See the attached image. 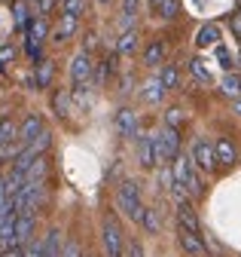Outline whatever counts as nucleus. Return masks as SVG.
I'll list each match as a JSON object with an SVG mask.
<instances>
[{"label":"nucleus","mask_w":241,"mask_h":257,"mask_svg":"<svg viewBox=\"0 0 241 257\" xmlns=\"http://www.w3.org/2000/svg\"><path fill=\"white\" fill-rule=\"evenodd\" d=\"M171 178H174V196L177 199H198L202 193H204V184L192 166V159H186L184 153H177L171 159Z\"/></svg>","instance_id":"obj_1"},{"label":"nucleus","mask_w":241,"mask_h":257,"mask_svg":"<svg viewBox=\"0 0 241 257\" xmlns=\"http://www.w3.org/2000/svg\"><path fill=\"white\" fill-rule=\"evenodd\" d=\"M116 208L122 211L126 217H132V220L140 217L144 202H140V187H138V181H122V184L116 187Z\"/></svg>","instance_id":"obj_2"},{"label":"nucleus","mask_w":241,"mask_h":257,"mask_svg":"<svg viewBox=\"0 0 241 257\" xmlns=\"http://www.w3.org/2000/svg\"><path fill=\"white\" fill-rule=\"evenodd\" d=\"M153 144H156V163L159 166H165V163H171V159L180 153V132L177 128H162V132H156L153 135Z\"/></svg>","instance_id":"obj_3"},{"label":"nucleus","mask_w":241,"mask_h":257,"mask_svg":"<svg viewBox=\"0 0 241 257\" xmlns=\"http://www.w3.org/2000/svg\"><path fill=\"white\" fill-rule=\"evenodd\" d=\"M92 71H95V64H92V52H76L74 58H70V83H74V89H80V86H86L88 83V77H92Z\"/></svg>","instance_id":"obj_4"},{"label":"nucleus","mask_w":241,"mask_h":257,"mask_svg":"<svg viewBox=\"0 0 241 257\" xmlns=\"http://www.w3.org/2000/svg\"><path fill=\"white\" fill-rule=\"evenodd\" d=\"M192 166L202 169V172H217V156H214V144L198 138L192 144Z\"/></svg>","instance_id":"obj_5"},{"label":"nucleus","mask_w":241,"mask_h":257,"mask_svg":"<svg viewBox=\"0 0 241 257\" xmlns=\"http://www.w3.org/2000/svg\"><path fill=\"white\" fill-rule=\"evenodd\" d=\"M101 239H104L107 257H122V230H119V223H116L113 217H104Z\"/></svg>","instance_id":"obj_6"},{"label":"nucleus","mask_w":241,"mask_h":257,"mask_svg":"<svg viewBox=\"0 0 241 257\" xmlns=\"http://www.w3.org/2000/svg\"><path fill=\"white\" fill-rule=\"evenodd\" d=\"M177 227H184L196 236H202V223H198V211L190 199H177Z\"/></svg>","instance_id":"obj_7"},{"label":"nucleus","mask_w":241,"mask_h":257,"mask_svg":"<svg viewBox=\"0 0 241 257\" xmlns=\"http://www.w3.org/2000/svg\"><path fill=\"white\" fill-rule=\"evenodd\" d=\"M43 132H46V125H43V116H40V113H28V116H24V122L18 125V141H22V147L34 144V141H37Z\"/></svg>","instance_id":"obj_8"},{"label":"nucleus","mask_w":241,"mask_h":257,"mask_svg":"<svg viewBox=\"0 0 241 257\" xmlns=\"http://www.w3.org/2000/svg\"><path fill=\"white\" fill-rule=\"evenodd\" d=\"M138 113L134 110H128V107H122L116 113V132H119V138H138Z\"/></svg>","instance_id":"obj_9"},{"label":"nucleus","mask_w":241,"mask_h":257,"mask_svg":"<svg viewBox=\"0 0 241 257\" xmlns=\"http://www.w3.org/2000/svg\"><path fill=\"white\" fill-rule=\"evenodd\" d=\"M177 242H180V248H184L186 254H192V257L204 254V239L196 236V233H190V230H184V227H177Z\"/></svg>","instance_id":"obj_10"},{"label":"nucleus","mask_w":241,"mask_h":257,"mask_svg":"<svg viewBox=\"0 0 241 257\" xmlns=\"http://www.w3.org/2000/svg\"><path fill=\"white\" fill-rule=\"evenodd\" d=\"M220 25L217 22H204L202 28H198V34H196V46L198 49H208V46H217L220 43Z\"/></svg>","instance_id":"obj_11"},{"label":"nucleus","mask_w":241,"mask_h":257,"mask_svg":"<svg viewBox=\"0 0 241 257\" xmlns=\"http://www.w3.org/2000/svg\"><path fill=\"white\" fill-rule=\"evenodd\" d=\"M34 239V214H16V245L24 248Z\"/></svg>","instance_id":"obj_12"},{"label":"nucleus","mask_w":241,"mask_h":257,"mask_svg":"<svg viewBox=\"0 0 241 257\" xmlns=\"http://www.w3.org/2000/svg\"><path fill=\"white\" fill-rule=\"evenodd\" d=\"M10 248H18L16 245V214H6L0 220V254Z\"/></svg>","instance_id":"obj_13"},{"label":"nucleus","mask_w":241,"mask_h":257,"mask_svg":"<svg viewBox=\"0 0 241 257\" xmlns=\"http://www.w3.org/2000/svg\"><path fill=\"white\" fill-rule=\"evenodd\" d=\"M214 156H217V166H232L238 159V150L229 138H217L214 141Z\"/></svg>","instance_id":"obj_14"},{"label":"nucleus","mask_w":241,"mask_h":257,"mask_svg":"<svg viewBox=\"0 0 241 257\" xmlns=\"http://www.w3.org/2000/svg\"><path fill=\"white\" fill-rule=\"evenodd\" d=\"M140 138V144H138V150H140V166L144 169H156L159 163H156V144H153V135H138Z\"/></svg>","instance_id":"obj_15"},{"label":"nucleus","mask_w":241,"mask_h":257,"mask_svg":"<svg viewBox=\"0 0 241 257\" xmlns=\"http://www.w3.org/2000/svg\"><path fill=\"white\" fill-rule=\"evenodd\" d=\"M40 251H43V257H62V230H49L46 233V239L40 242Z\"/></svg>","instance_id":"obj_16"},{"label":"nucleus","mask_w":241,"mask_h":257,"mask_svg":"<svg viewBox=\"0 0 241 257\" xmlns=\"http://www.w3.org/2000/svg\"><path fill=\"white\" fill-rule=\"evenodd\" d=\"M165 61V40H150V46L144 49V64L146 68H156Z\"/></svg>","instance_id":"obj_17"},{"label":"nucleus","mask_w":241,"mask_h":257,"mask_svg":"<svg viewBox=\"0 0 241 257\" xmlns=\"http://www.w3.org/2000/svg\"><path fill=\"white\" fill-rule=\"evenodd\" d=\"M52 74H55V64H52L49 58H40V61H37V74H34V86H37V89H49Z\"/></svg>","instance_id":"obj_18"},{"label":"nucleus","mask_w":241,"mask_h":257,"mask_svg":"<svg viewBox=\"0 0 241 257\" xmlns=\"http://www.w3.org/2000/svg\"><path fill=\"white\" fill-rule=\"evenodd\" d=\"M74 31H76V19H70V16H62L58 28L52 31V40H55V43H64L68 37H74Z\"/></svg>","instance_id":"obj_19"},{"label":"nucleus","mask_w":241,"mask_h":257,"mask_svg":"<svg viewBox=\"0 0 241 257\" xmlns=\"http://www.w3.org/2000/svg\"><path fill=\"white\" fill-rule=\"evenodd\" d=\"M12 22L18 31L28 28V22H31V13H28V0H12Z\"/></svg>","instance_id":"obj_20"},{"label":"nucleus","mask_w":241,"mask_h":257,"mask_svg":"<svg viewBox=\"0 0 241 257\" xmlns=\"http://www.w3.org/2000/svg\"><path fill=\"white\" fill-rule=\"evenodd\" d=\"M134 49H138V31H122V37L116 43V52L119 55H134Z\"/></svg>","instance_id":"obj_21"},{"label":"nucleus","mask_w":241,"mask_h":257,"mask_svg":"<svg viewBox=\"0 0 241 257\" xmlns=\"http://www.w3.org/2000/svg\"><path fill=\"white\" fill-rule=\"evenodd\" d=\"M159 83H162V89H165V92H171V89H177V86H180V71H177V64H165Z\"/></svg>","instance_id":"obj_22"},{"label":"nucleus","mask_w":241,"mask_h":257,"mask_svg":"<svg viewBox=\"0 0 241 257\" xmlns=\"http://www.w3.org/2000/svg\"><path fill=\"white\" fill-rule=\"evenodd\" d=\"M52 107H55L58 116H68V113H70V92H68V89H58V92L52 95Z\"/></svg>","instance_id":"obj_23"},{"label":"nucleus","mask_w":241,"mask_h":257,"mask_svg":"<svg viewBox=\"0 0 241 257\" xmlns=\"http://www.w3.org/2000/svg\"><path fill=\"white\" fill-rule=\"evenodd\" d=\"M162 95H165V89H162L159 80H150V83L144 86V101H146V104H159Z\"/></svg>","instance_id":"obj_24"},{"label":"nucleus","mask_w":241,"mask_h":257,"mask_svg":"<svg viewBox=\"0 0 241 257\" xmlns=\"http://www.w3.org/2000/svg\"><path fill=\"white\" fill-rule=\"evenodd\" d=\"M156 16H162V19H177V13H180V0H159L156 4V10H153Z\"/></svg>","instance_id":"obj_25"},{"label":"nucleus","mask_w":241,"mask_h":257,"mask_svg":"<svg viewBox=\"0 0 241 257\" xmlns=\"http://www.w3.org/2000/svg\"><path fill=\"white\" fill-rule=\"evenodd\" d=\"M138 220H140V227H144L146 233H156V230H159V214H156V208H146V205H144V211H140Z\"/></svg>","instance_id":"obj_26"},{"label":"nucleus","mask_w":241,"mask_h":257,"mask_svg":"<svg viewBox=\"0 0 241 257\" xmlns=\"http://www.w3.org/2000/svg\"><path fill=\"white\" fill-rule=\"evenodd\" d=\"M16 141V122L6 119V116H0V147H6Z\"/></svg>","instance_id":"obj_27"},{"label":"nucleus","mask_w":241,"mask_h":257,"mask_svg":"<svg viewBox=\"0 0 241 257\" xmlns=\"http://www.w3.org/2000/svg\"><path fill=\"white\" fill-rule=\"evenodd\" d=\"M220 89H223L226 95H232V98H238V95H241V80H238L235 74H226L223 83H220Z\"/></svg>","instance_id":"obj_28"},{"label":"nucleus","mask_w":241,"mask_h":257,"mask_svg":"<svg viewBox=\"0 0 241 257\" xmlns=\"http://www.w3.org/2000/svg\"><path fill=\"white\" fill-rule=\"evenodd\" d=\"M190 71H192V77H196L198 83H204V86L210 83V74H208V68H204L202 58H192V61H190Z\"/></svg>","instance_id":"obj_29"},{"label":"nucleus","mask_w":241,"mask_h":257,"mask_svg":"<svg viewBox=\"0 0 241 257\" xmlns=\"http://www.w3.org/2000/svg\"><path fill=\"white\" fill-rule=\"evenodd\" d=\"M82 13H86V0H64V16H70V19L80 22Z\"/></svg>","instance_id":"obj_30"},{"label":"nucleus","mask_w":241,"mask_h":257,"mask_svg":"<svg viewBox=\"0 0 241 257\" xmlns=\"http://www.w3.org/2000/svg\"><path fill=\"white\" fill-rule=\"evenodd\" d=\"M165 125H168V128H177V132H180V125H184V110H180V107H168Z\"/></svg>","instance_id":"obj_31"},{"label":"nucleus","mask_w":241,"mask_h":257,"mask_svg":"<svg viewBox=\"0 0 241 257\" xmlns=\"http://www.w3.org/2000/svg\"><path fill=\"white\" fill-rule=\"evenodd\" d=\"M110 74H113V58L98 61V77H95V80H98V86H104V80H107Z\"/></svg>","instance_id":"obj_32"},{"label":"nucleus","mask_w":241,"mask_h":257,"mask_svg":"<svg viewBox=\"0 0 241 257\" xmlns=\"http://www.w3.org/2000/svg\"><path fill=\"white\" fill-rule=\"evenodd\" d=\"M62 257H82V248H80V242H64L62 245Z\"/></svg>","instance_id":"obj_33"},{"label":"nucleus","mask_w":241,"mask_h":257,"mask_svg":"<svg viewBox=\"0 0 241 257\" xmlns=\"http://www.w3.org/2000/svg\"><path fill=\"white\" fill-rule=\"evenodd\" d=\"M12 58H16V46H0V71H6Z\"/></svg>","instance_id":"obj_34"},{"label":"nucleus","mask_w":241,"mask_h":257,"mask_svg":"<svg viewBox=\"0 0 241 257\" xmlns=\"http://www.w3.org/2000/svg\"><path fill=\"white\" fill-rule=\"evenodd\" d=\"M134 13H138V0H122V16H126L122 22H126V25L134 19Z\"/></svg>","instance_id":"obj_35"},{"label":"nucleus","mask_w":241,"mask_h":257,"mask_svg":"<svg viewBox=\"0 0 241 257\" xmlns=\"http://www.w3.org/2000/svg\"><path fill=\"white\" fill-rule=\"evenodd\" d=\"M217 58L223 61V68H226V71H232V52H229L226 46H220V43H217Z\"/></svg>","instance_id":"obj_36"},{"label":"nucleus","mask_w":241,"mask_h":257,"mask_svg":"<svg viewBox=\"0 0 241 257\" xmlns=\"http://www.w3.org/2000/svg\"><path fill=\"white\" fill-rule=\"evenodd\" d=\"M37 7H40V16L46 19V16L52 13V7H55V0H37Z\"/></svg>","instance_id":"obj_37"},{"label":"nucleus","mask_w":241,"mask_h":257,"mask_svg":"<svg viewBox=\"0 0 241 257\" xmlns=\"http://www.w3.org/2000/svg\"><path fill=\"white\" fill-rule=\"evenodd\" d=\"M126 251H128V257H144V248H140V242H128V245H126Z\"/></svg>","instance_id":"obj_38"},{"label":"nucleus","mask_w":241,"mask_h":257,"mask_svg":"<svg viewBox=\"0 0 241 257\" xmlns=\"http://www.w3.org/2000/svg\"><path fill=\"white\" fill-rule=\"evenodd\" d=\"M232 31H235V37H241V7H238L235 16H232Z\"/></svg>","instance_id":"obj_39"},{"label":"nucleus","mask_w":241,"mask_h":257,"mask_svg":"<svg viewBox=\"0 0 241 257\" xmlns=\"http://www.w3.org/2000/svg\"><path fill=\"white\" fill-rule=\"evenodd\" d=\"M0 257H22V248H10V251H4Z\"/></svg>","instance_id":"obj_40"},{"label":"nucleus","mask_w":241,"mask_h":257,"mask_svg":"<svg viewBox=\"0 0 241 257\" xmlns=\"http://www.w3.org/2000/svg\"><path fill=\"white\" fill-rule=\"evenodd\" d=\"M235 113L241 116V95H238V98H235Z\"/></svg>","instance_id":"obj_41"},{"label":"nucleus","mask_w":241,"mask_h":257,"mask_svg":"<svg viewBox=\"0 0 241 257\" xmlns=\"http://www.w3.org/2000/svg\"><path fill=\"white\" fill-rule=\"evenodd\" d=\"M156 4H159V0H150V10H156Z\"/></svg>","instance_id":"obj_42"},{"label":"nucleus","mask_w":241,"mask_h":257,"mask_svg":"<svg viewBox=\"0 0 241 257\" xmlns=\"http://www.w3.org/2000/svg\"><path fill=\"white\" fill-rule=\"evenodd\" d=\"M98 4H101V7H107V4H113V0H98Z\"/></svg>","instance_id":"obj_43"}]
</instances>
